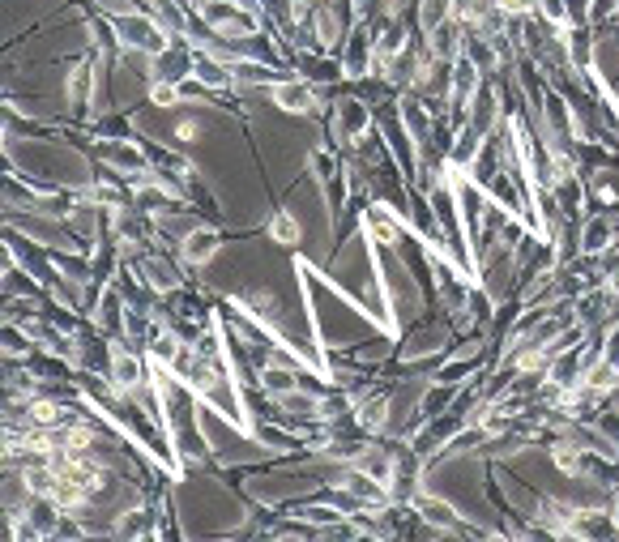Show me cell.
<instances>
[{
    "label": "cell",
    "mask_w": 619,
    "mask_h": 542,
    "mask_svg": "<svg viewBox=\"0 0 619 542\" xmlns=\"http://www.w3.org/2000/svg\"><path fill=\"white\" fill-rule=\"evenodd\" d=\"M111 30H116V47H120V52H146V56H158V52H167V47L176 43L163 26L150 18V13H141V9L116 18V22H111Z\"/></svg>",
    "instance_id": "obj_1"
},
{
    "label": "cell",
    "mask_w": 619,
    "mask_h": 542,
    "mask_svg": "<svg viewBox=\"0 0 619 542\" xmlns=\"http://www.w3.org/2000/svg\"><path fill=\"white\" fill-rule=\"evenodd\" d=\"M269 103L278 111H287V116H321L325 111V99L316 94L308 77H282V82L269 90Z\"/></svg>",
    "instance_id": "obj_2"
},
{
    "label": "cell",
    "mask_w": 619,
    "mask_h": 542,
    "mask_svg": "<svg viewBox=\"0 0 619 542\" xmlns=\"http://www.w3.org/2000/svg\"><path fill=\"white\" fill-rule=\"evenodd\" d=\"M133 274L141 286H150L154 295H176L184 286V274H180V261H167L158 257V252H141L133 261Z\"/></svg>",
    "instance_id": "obj_3"
},
{
    "label": "cell",
    "mask_w": 619,
    "mask_h": 542,
    "mask_svg": "<svg viewBox=\"0 0 619 542\" xmlns=\"http://www.w3.org/2000/svg\"><path fill=\"white\" fill-rule=\"evenodd\" d=\"M372 129V111L363 99H338V107H333V137L342 141V146H355V141H363Z\"/></svg>",
    "instance_id": "obj_4"
},
{
    "label": "cell",
    "mask_w": 619,
    "mask_h": 542,
    "mask_svg": "<svg viewBox=\"0 0 619 542\" xmlns=\"http://www.w3.org/2000/svg\"><path fill=\"white\" fill-rule=\"evenodd\" d=\"M99 154L107 158L111 167H116L120 175H129V180H137L141 171H150V154L137 146L133 137H116V141H103Z\"/></svg>",
    "instance_id": "obj_5"
},
{
    "label": "cell",
    "mask_w": 619,
    "mask_h": 542,
    "mask_svg": "<svg viewBox=\"0 0 619 542\" xmlns=\"http://www.w3.org/2000/svg\"><path fill=\"white\" fill-rule=\"evenodd\" d=\"M218 252H222V235H218V227H205V222L180 239L184 265H210V261H218Z\"/></svg>",
    "instance_id": "obj_6"
},
{
    "label": "cell",
    "mask_w": 619,
    "mask_h": 542,
    "mask_svg": "<svg viewBox=\"0 0 619 542\" xmlns=\"http://www.w3.org/2000/svg\"><path fill=\"white\" fill-rule=\"evenodd\" d=\"M449 346V329L444 325H427V329H415L406 338V346H402V359L406 363H419V359H432V355H440V350Z\"/></svg>",
    "instance_id": "obj_7"
},
{
    "label": "cell",
    "mask_w": 619,
    "mask_h": 542,
    "mask_svg": "<svg viewBox=\"0 0 619 542\" xmlns=\"http://www.w3.org/2000/svg\"><path fill=\"white\" fill-rule=\"evenodd\" d=\"M577 244H581V252H590V257H607V252L615 248V222H611L607 214L590 218V222H585V227L577 231Z\"/></svg>",
    "instance_id": "obj_8"
},
{
    "label": "cell",
    "mask_w": 619,
    "mask_h": 542,
    "mask_svg": "<svg viewBox=\"0 0 619 542\" xmlns=\"http://www.w3.org/2000/svg\"><path fill=\"white\" fill-rule=\"evenodd\" d=\"M564 52H568V60H573V73L594 69V30L585 22H577L573 30H564Z\"/></svg>",
    "instance_id": "obj_9"
},
{
    "label": "cell",
    "mask_w": 619,
    "mask_h": 542,
    "mask_svg": "<svg viewBox=\"0 0 619 542\" xmlns=\"http://www.w3.org/2000/svg\"><path fill=\"white\" fill-rule=\"evenodd\" d=\"M269 239H274L278 248H299L304 244V218H299L291 205L287 210H278L274 218H269Z\"/></svg>",
    "instance_id": "obj_10"
},
{
    "label": "cell",
    "mask_w": 619,
    "mask_h": 542,
    "mask_svg": "<svg viewBox=\"0 0 619 542\" xmlns=\"http://www.w3.org/2000/svg\"><path fill=\"white\" fill-rule=\"evenodd\" d=\"M150 18L163 26L171 39H188V13L180 0H150Z\"/></svg>",
    "instance_id": "obj_11"
},
{
    "label": "cell",
    "mask_w": 619,
    "mask_h": 542,
    "mask_svg": "<svg viewBox=\"0 0 619 542\" xmlns=\"http://www.w3.org/2000/svg\"><path fill=\"white\" fill-rule=\"evenodd\" d=\"M312 30H316V39H321V47H333L342 39V18H338V9L329 5V0H321V5L312 9Z\"/></svg>",
    "instance_id": "obj_12"
},
{
    "label": "cell",
    "mask_w": 619,
    "mask_h": 542,
    "mask_svg": "<svg viewBox=\"0 0 619 542\" xmlns=\"http://www.w3.org/2000/svg\"><path fill=\"white\" fill-rule=\"evenodd\" d=\"M449 18H453V0H419V30L423 35H432V30Z\"/></svg>",
    "instance_id": "obj_13"
},
{
    "label": "cell",
    "mask_w": 619,
    "mask_h": 542,
    "mask_svg": "<svg viewBox=\"0 0 619 542\" xmlns=\"http://www.w3.org/2000/svg\"><path fill=\"white\" fill-rule=\"evenodd\" d=\"M308 167H312L316 184H329L333 175L342 171V163H338V154H333V150H308Z\"/></svg>",
    "instance_id": "obj_14"
}]
</instances>
